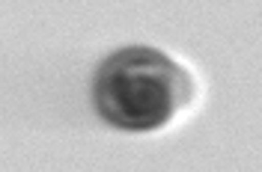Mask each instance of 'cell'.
<instances>
[{"label":"cell","mask_w":262,"mask_h":172,"mask_svg":"<svg viewBox=\"0 0 262 172\" xmlns=\"http://www.w3.org/2000/svg\"><path fill=\"white\" fill-rule=\"evenodd\" d=\"M179 68L167 57L146 47L119 51L96 78V107L119 128L152 131L173 116L179 104Z\"/></svg>","instance_id":"6da1fadb"}]
</instances>
